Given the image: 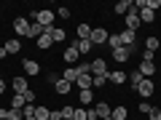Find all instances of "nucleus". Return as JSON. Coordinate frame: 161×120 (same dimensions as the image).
<instances>
[{"label":"nucleus","instance_id":"nucleus-33","mask_svg":"<svg viewBox=\"0 0 161 120\" xmlns=\"http://www.w3.org/2000/svg\"><path fill=\"white\" fill-rule=\"evenodd\" d=\"M140 80H142V75H140L137 69H134V72H129V83H132V88H137V86H140Z\"/></svg>","mask_w":161,"mask_h":120},{"label":"nucleus","instance_id":"nucleus-9","mask_svg":"<svg viewBox=\"0 0 161 120\" xmlns=\"http://www.w3.org/2000/svg\"><path fill=\"white\" fill-rule=\"evenodd\" d=\"M22 67H24V72H27V75H32V78H38V75L43 72V69H40V64L35 62V59H24V62H22Z\"/></svg>","mask_w":161,"mask_h":120},{"label":"nucleus","instance_id":"nucleus-27","mask_svg":"<svg viewBox=\"0 0 161 120\" xmlns=\"http://www.w3.org/2000/svg\"><path fill=\"white\" fill-rule=\"evenodd\" d=\"M140 22H142V24H150V22H156V13L150 11V8H142V11H140Z\"/></svg>","mask_w":161,"mask_h":120},{"label":"nucleus","instance_id":"nucleus-35","mask_svg":"<svg viewBox=\"0 0 161 120\" xmlns=\"http://www.w3.org/2000/svg\"><path fill=\"white\" fill-rule=\"evenodd\" d=\"M108 83V75H94V88H102Z\"/></svg>","mask_w":161,"mask_h":120},{"label":"nucleus","instance_id":"nucleus-28","mask_svg":"<svg viewBox=\"0 0 161 120\" xmlns=\"http://www.w3.org/2000/svg\"><path fill=\"white\" fill-rule=\"evenodd\" d=\"M48 32H51V40H54V43H64V29H59V27H48Z\"/></svg>","mask_w":161,"mask_h":120},{"label":"nucleus","instance_id":"nucleus-46","mask_svg":"<svg viewBox=\"0 0 161 120\" xmlns=\"http://www.w3.org/2000/svg\"><path fill=\"white\" fill-rule=\"evenodd\" d=\"M0 120H8V118H0Z\"/></svg>","mask_w":161,"mask_h":120},{"label":"nucleus","instance_id":"nucleus-22","mask_svg":"<svg viewBox=\"0 0 161 120\" xmlns=\"http://www.w3.org/2000/svg\"><path fill=\"white\" fill-rule=\"evenodd\" d=\"M73 46L78 48V53H80V56H83V53H89V51L94 48V46H92V40H75Z\"/></svg>","mask_w":161,"mask_h":120},{"label":"nucleus","instance_id":"nucleus-48","mask_svg":"<svg viewBox=\"0 0 161 120\" xmlns=\"http://www.w3.org/2000/svg\"><path fill=\"white\" fill-rule=\"evenodd\" d=\"M67 120H75V118H67Z\"/></svg>","mask_w":161,"mask_h":120},{"label":"nucleus","instance_id":"nucleus-10","mask_svg":"<svg viewBox=\"0 0 161 120\" xmlns=\"http://www.w3.org/2000/svg\"><path fill=\"white\" fill-rule=\"evenodd\" d=\"M75 88H78V91H89V88H94V75H80V78L75 80Z\"/></svg>","mask_w":161,"mask_h":120},{"label":"nucleus","instance_id":"nucleus-37","mask_svg":"<svg viewBox=\"0 0 161 120\" xmlns=\"http://www.w3.org/2000/svg\"><path fill=\"white\" fill-rule=\"evenodd\" d=\"M78 72H80V75H92V62H83V64H78Z\"/></svg>","mask_w":161,"mask_h":120},{"label":"nucleus","instance_id":"nucleus-36","mask_svg":"<svg viewBox=\"0 0 161 120\" xmlns=\"http://www.w3.org/2000/svg\"><path fill=\"white\" fill-rule=\"evenodd\" d=\"M145 8H150V11H158V8H161V0H145Z\"/></svg>","mask_w":161,"mask_h":120},{"label":"nucleus","instance_id":"nucleus-38","mask_svg":"<svg viewBox=\"0 0 161 120\" xmlns=\"http://www.w3.org/2000/svg\"><path fill=\"white\" fill-rule=\"evenodd\" d=\"M148 118H150V120H161V107H150Z\"/></svg>","mask_w":161,"mask_h":120},{"label":"nucleus","instance_id":"nucleus-15","mask_svg":"<svg viewBox=\"0 0 161 120\" xmlns=\"http://www.w3.org/2000/svg\"><path fill=\"white\" fill-rule=\"evenodd\" d=\"M132 8H134V3H132V0H121V3H115V8H113V11L118 13V16H126V13L132 11Z\"/></svg>","mask_w":161,"mask_h":120},{"label":"nucleus","instance_id":"nucleus-16","mask_svg":"<svg viewBox=\"0 0 161 120\" xmlns=\"http://www.w3.org/2000/svg\"><path fill=\"white\" fill-rule=\"evenodd\" d=\"M51 46H54V40H51V32L46 29V32H43V35L38 38V48H40V51H48Z\"/></svg>","mask_w":161,"mask_h":120},{"label":"nucleus","instance_id":"nucleus-44","mask_svg":"<svg viewBox=\"0 0 161 120\" xmlns=\"http://www.w3.org/2000/svg\"><path fill=\"white\" fill-rule=\"evenodd\" d=\"M8 56V51H6V46H0V59H6Z\"/></svg>","mask_w":161,"mask_h":120},{"label":"nucleus","instance_id":"nucleus-47","mask_svg":"<svg viewBox=\"0 0 161 120\" xmlns=\"http://www.w3.org/2000/svg\"><path fill=\"white\" fill-rule=\"evenodd\" d=\"M102 120H110V118H102Z\"/></svg>","mask_w":161,"mask_h":120},{"label":"nucleus","instance_id":"nucleus-11","mask_svg":"<svg viewBox=\"0 0 161 120\" xmlns=\"http://www.w3.org/2000/svg\"><path fill=\"white\" fill-rule=\"evenodd\" d=\"M121 40H124V48H134V43H137V32H132V29H121Z\"/></svg>","mask_w":161,"mask_h":120},{"label":"nucleus","instance_id":"nucleus-3","mask_svg":"<svg viewBox=\"0 0 161 120\" xmlns=\"http://www.w3.org/2000/svg\"><path fill=\"white\" fill-rule=\"evenodd\" d=\"M30 27H32L30 19H24V16L14 19V32H16V38H30Z\"/></svg>","mask_w":161,"mask_h":120},{"label":"nucleus","instance_id":"nucleus-42","mask_svg":"<svg viewBox=\"0 0 161 120\" xmlns=\"http://www.w3.org/2000/svg\"><path fill=\"white\" fill-rule=\"evenodd\" d=\"M59 16H62V19H70V8L62 6V8H59Z\"/></svg>","mask_w":161,"mask_h":120},{"label":"nucleus","instance_id":"nucleus-1","mask_svg":"<svg viewBox=\"0 0 161 120\" xmlns=\"http://www.w3.org/2000/svg\"><path fill=\"white\" fill-rule=\"evenodd\" d=\"M32 22L35 24H40V27H54V11L51 8H35L32 11Z\"/></svg>","mask_w":161,"mask_h":120},{"label":"nucleus","instance_id":"nucleus-21","mask_svg":"<svg viewBox=\"0 0 161 120\" xmlns=\"http://www.w3.org/2000/svg\"><path fill=\"white\" fill-rule=\"evenodd\" d=\"M126 118H129V112H126V107H124V104L113 107V112H110V120H126Z\"/></svg>","mask_w":161,"mask_h":120},{"label":"nucleus","instance_id":"nucleus-6","mask_svg":"<svg viewBox=\"0 0 161 120\" xmlns=\"http://www.w3.org/2000/svg\"><path fill=\"white\" fill-rule=\"evenodd\" d=\"M140 24H142V22H140V11H137V8H132V11L126 13V29L137 32V29H140Z\"/></svg>","mask_w":161,"mask_h":120},{"label":"nucleus","instance_id":"nucleus-43","mask_svg":"<svg viewBox=\"0 0 161 120\" xmlns=\"http://www.w3.org/2000/svg\"><path fill=\"white\" fill-rule=\"evenodd\" d=\"M6 88H8V83H6V80H3V78H0V96L6 93Z\"/></svg>","mask_w":161,"mask_h":120},{"label":"nucleus","instance_id":"nucleus-41","mask_svg":"<svg viewBox=\"0 0 161 120\" xmlns=\"http://www.w3.org/2000/svg\"><path fill=\"white\" fill-rule=\"evenodd\" d=\"M142 59H145V62H153L156 53H153V51H142Z\"/></svg>","mask_w":161,"mask_h":120},{"label":"nucleus","instance_id":"nucleus-45","mask_svg":"<svg viewBox=\"0 0 161 120\" xmlns=\"http://www.w3.org/2000/svg\"><path fill=\"white\" fill-rule=\"evenodd\" d=\"M24 120H38V118H24Z\"/></svg>","mask_w":161,"mask_h":120},{"label":"nucleus","instance_id":"nucleus-5","mask_svg":"<svg viewBox=\"0 0 161 120\" xmlns=\"http://www.w3.org/2000/svg\"><path fill=\"white\" fill-rule=\"evenodd\" d=\"M62 59H64L67 67H75V62L80 59V53H78V48H75V46H67V48H64V53H62Z\"/></svg>","mask_w":161,"mask_h":120},{"label":"nucleus","instance_id":"nucleus-7","mask_svg":"<svg viewBox=\"0 0 161 120\" xmlns=\"http://www.w3.org/2000/svg\"><path fill=\"white\" fill-rule=\"evenodd\" d=\"M134 48H137V46H134ZM134 48H115V51H113V62L126 64V62H129V56L134 53Z\"/></svg>","mask_w":161,"mask_h":120},{"label":"nucleus","instance_id":"nucleus-19","mask_svg":"<svg viewBox=\"0 0 161 120\" xmlns=\"http://www.w3.org/2000/svg\"><path fill=\"white\" fill-rule=\"evenodd\" d=\"M35 118L38 120H51V109L46 104H35Z\"/></svg>","mask_w":161,"mask_h":120},{"label":"nucleus","instance_id":"nucleus-17","mask_svg":"<svg viewBox=\"0 0 161 120\" xmlns=\"http://www.w3.org/2000/svg\"><path fill=\"white\" fill-rule=\"evenodd\" d=\"M108 80L113 83V86H124V83L129 80V75L126 72H108Z\"/></svg>","mask_w":161,"mask_h":120},{"label":"nucleus","instance_id":"nucleus-14","mask_svg":"<svg viewBox=\"0 0 161 120\" xmlns=\"http://www.w3.org/2000/svg\"><path fill=\"white\" fill-rule=\"evenodd\" d=\"M54 91H57L59 96H67V93L73 91V83H67V80H62V78H59L57 83H54Z\"/></svg>","mask_w":161,"mask_h":120},{"label":"nucleus","instance_id":"nucleus-30","mask_svg":"<svg viewBox=\"0 0 161 120\" xmlns=\"http://www.w3.org/2000/svg\"><path fill=\"white\" fill-rule=\"evenodd\" d=\"M75 115V107H70V104H64L62 109H59V120H67V118H73Z\"/></svg>","mask_w":161,"mask_h":120},{"label":"nucleus","instance_id":"nucleus-40","mask_svg":"<svg viewBox=\"0 0 161 120\" xmlns=\"http://www.w3.org/2000/svg\"><path fill=\"white\" fill-rule=\"evenodd\" d=\"M24 102H27V104H35V91H32V88L24 93Z\"/></svg>","mask_w":161,"mask_h":120},{"label":"nucleus","instance_id":"nucleus-39","mask_svg":"<svg viewBox=\"0 0 161 120\" xmlns=\"http://www.w3.org/2000/svg\"><path fill=\"white\" fill-rule=\"evenodd\" d=\"M150 107H153V104H148V102H140V104H137L140 115H148V112H150Z\"/></svg>","mask_w":161,"mask_h":120},{"label":"nucleus","instance_id":"nucleus-2","mask_svg":"<svg viewBox=\"0 0 161 120\" xmlns=\"http://www.w3.org/2000/svg\"><path fill=\"white\" fill-rule=\"evenodd\" d=\"M134 93H140V96H142V102H148V96H153V93H156L153 78H142V80H140V86L134 88Z\"/></svg>","mask_w":161,"mask_h":120},{"label":"nucleus","instance_id":"nucleus-18","mask_svg":"<svg viewBox=\"0 0 161 120\" xmlns=\"http://www.w3.org/2000/svg\"><path fill=\"white\" fill-rule=\"evenodd\" d=\"M78 78H80L78 67H67V69L62 72V80H67V83H73V86H75V80H78Z\"/></svg>","mask_w":161,"mask_h":120},{"label":"nucleus","instance_id":"nucleus-29","mask_svg":"<svg viewBox=\"0 0 161 120\" xmlns=\"http://www.w3.org/2000/svg\"><path fill=\"white\" fill-rule=\"evenodd\" d=\"M80 96V104H92L94 102V88H89V91H78Z\"/></svg>","mask_w":161,"mask_h":120},{"label":"nucleus","instance_id":"nucleus-25","mask_svg":"<svg viewBox=\"0 0 161 120\" xmlns=\"http://www.w3.org/2000/svg\"><path fill=\"white\" fill-rule=\"evenodd\" d=\"M158 48H161V40L150 35V38L145 40V51H153V53H156V51H158Z\"/></svg>","mask_w":161,"mask_h":120},{"label":"nucleus","instance_id":"nucleus-31","mask_svg":"<svg viewBox=\"0 0 161 120\" xmlns=\"http://www.w3.org/2000/svg\"><path fill=\"white\" fill-rule=\"evenodd\" d=\"M43 32H46V27H40V24H35V22H32V27H30V38H35V40H38Z\"/></svg>","mask_w":161,"mask_h":120},{"label":"nucleus","instance_id":"nucleus-12","mask_svg":"<svg viewBox=\"0 0 161 120\" xmlns=\"http://www.w3.org/2000/svg\"><path fill=\"white\" fill-rule=\"evenodd\" d=\"M137 72L142 75V78H153V72H156V62H140V67H137Z\"/></svg>","mask_w":161,"mask_h":120},{"label":"nucleus","instance_id":"nucleus-32","mask_svg":"<svg viewBox=\"0 0 161 120\" xmlns=\"http://www.w3.org/2000/svg\"><path fill=\"white\" fill-rule=\"evenodd\" d=\"M75 120H89V109L86 107H75V115H73Z\"/></svg>","mask_w":161,"mask_h":120},{"label":"nucleus","instance_id":"nucleus-24","mask_svg":"<svg viewBox=\"0 0 161 120\" xmlns=\"http://www.w3.org/2000/svg\"><path fill=\"white\" fill-rule=\"evenodd\" d=\"M6 51H8V53H19V51H22V43H19V38L6 40Z\"/></svg>","mask_w":161,"mask_h":120},{"label":"nucleus","instance_id":"nucleus-20","mask_svg":"<svg viewBox=\"0 0 161 120\" xmlns=\"http://www.w3.org/2000/svg\"><path fill=\"white\" fill-rule=\"evenodd\" d=\"M75 35H78V40H89V38H92V27L80 22L78 27H75Z\"/></svg>","mask_w":161,"mask_h":120},{"label":"nucleus","instance_id":"nucleus-13","mask_svg":"<svg viewBox=\"0 0 161 120\" xmlns=\"http://www.w3.org/2000/svg\"><path fill=\"white\" fill-rule=\"evenodd\" d=\"M92 75H108V62L105 59H92Z\"/></svg>","mask_w":161,"mask_h":120},{"label":"nucleus","instance_id":"nucleus-26","mask_svg":"<svg viewBox=\"0 0 161 120\" xmlns=\"http://www.w3.org/2000/svg\"><path fill=\"white\" fill-rule=\"evenodd\" d=\"M108 46L113 48V51H115V48H124V40H121V32L110 35V38H108Z\"/></svg>","mask_w":161,"mask_h":120},{"label":"nucleus","instance_id":"nucleus-4","mask_svg":"<svg viewBox=\"0 0 161 120\" xmlns=\"http://www.w3.org/2000/svg\"><path fill=\"white\" fill-rule=\"evenodd\" d=\"M108 38H110V32L105 27H92V46L94 48H99V46H105V43H108Z\"/></svg>","mask_w":161,"mask_h":120},{"label":"nucleus","instance_id":"nucleus-34","mask_svg":"<svg viewBox=\"0 0 161 120\" xmlns=\"http://www.w3.org/2000/svg\"><path fill=\"white\" fill-rule=\"evenodd\" d=\"M8 120H24L22 109H11V107H8Z\"/></svg>","mask_w":161,"mask_h":120},{"label":"nucleus","instance_id":"nucleus-23","mask_svg":"<svg viewBox=\"0 0 161 120\" xmlns=\"http://www.w3.org/2000/svg\"><path fill=\"white\" fill-rule=\"evenodd\" d=\"M24 93H11V109H24Z\"/></svg>","mask_w":161,"mask_h":120},{"label":"nucleus","instance_id":"nucleus-8","mask_svg":"<svg viewBox=\"0 0 161 120\" xmlns=\"http://www.w3.org/2000/svg\"><path fill=\"white\" fill-rule=\"evenodd\" d=\"M11 88H14V93H27L30 91V83H27V78L16 75V78L11 80Z\"/></svg>","mask_w":161,"mask_h":120}]
</instances>
